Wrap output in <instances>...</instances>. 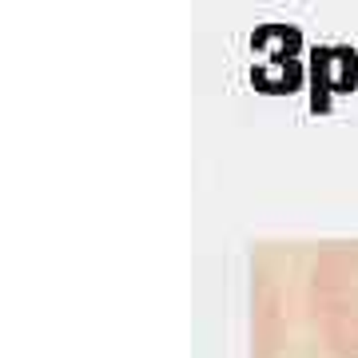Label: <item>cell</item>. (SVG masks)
I'll return each instance as SVG.
<instances>
[]
</instances>
